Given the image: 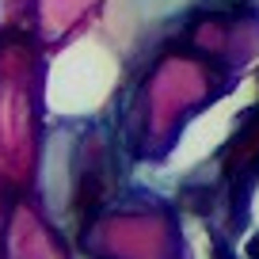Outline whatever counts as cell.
Listing matches in <instances>:
<instances>
[{
	"instance_id": "cell-1",
	"label": "cell",
	"mask_w": 259,
	"mask_h": 259,
	"mask_svg": "<svg viewBox=\"0 0 259 259\" xmlns=\"http://www.w3.org/2000/svg\"><path fill=\"white\" fill-rule=\"evenodd\" d=\"M233 65L198 50L179 23L156 38L145 54L126 61L118 103L111 111L122 153L134 168H160L176 156L183 134L236 92Z\"/></svg>"
},
{
	"instance_id": "cell-2",
	"label": "cell",
	"mask_w": 259,
	"mask_h": 259,
	"mask_svg": "<svg viewBox=\"0 0 259 259\" xmlns=\"http://www.w3.org/2000/svg\"><path fill=\"white\" fill-rule=\"evenodd\" d=\"M130 156L122 153L111 118L50 122L34 198L57 229L76 244L99 210L130 187Z\"/></svg>"
},
{
	"instance_id": "cell-3",
	"label": "cell",
	"mask_w": 259,
	"mask_h": 259,
	"mask_svg": "<svg viewBox=\"0 0 259 259\" xmlns=\"http://www.w3.org/2000/svg\"><path fill=\"white\" fill-rule=\"evenodd\" d=\"M46 61L50 50L31 27L0 34V183L31 194L46 149Z\"/></svg>"
},
{
	"instance_id": "cell-4",
	"label": "cell",
	"mask_w": 259,
	"mask_h": 259,
	"mask_svg": "<svg viewBox=\"0 0 259 259\" xmlns=\"http://www.w3.org/2000/svg\"><path fill=\"white\" fill-rule=\"evenodd\" d=\"M73 248L80 259H194L179 202L134 183L88 221Z\"/></svg>"
},
{
	"instance_id": "cell-5",
	"label": "cell",
	"mask_w": 259,
	"mask_h": 259,
	"mask_svg": "<svg viewBox=\"0 0 259 259\" xmlns=\"http://www.w3.org/2000/svg\"><path fill=\"white\" fill-rule=\"evenodd\" d=\"M126 61L107 42L99 27L76 34L73 42L50 50L46 61V107L50 122L69 118H111L118 103Z\"/></svg>"
},
{
	"instance_id": "cell-6",
	"label": "cell",
	"mask_w": 259,
	"mask_h": 259,
	"mask_svg": "<svg viewBox=\"0 0 259 259\" xmlns=\"http://www.w3.org/2000/svg\"><path fill=\"white\" fill-rule=\"evenodd\" d=\"M198 4L206 0H107L96 27L122 54V61H134Z\"/></svg>"
},
{
	"instance_id": "cell-7",
	"label": "cell",
	"mask_w": 259,
	"mask_h": 259,
	"mask_svg": "<svg viewBox=\"0 0 259 259\" xmlns=\"http://www.w3.org/2000/svg\"><path fill=\"white\" fill-rule=\"evenodd\" d=\"M0 259H73V240L50 221L34 191L12 198L0 229Z\"/></svg>"
},
{
	"instance_id": "cell-8",
	"label": "cell",
	"mask_w": 259,
	"mask_h": 259,
	"mask_svg": "<svg viewBox=\"0 0 259 259\" xmlns=\"http://www.w3.org/2000/svg\"><path fill=\"white\" fill-rule=\"evenodd\" d=\"M107 0H34L31 8V31L46 50H57L73 42L76 34L92 31L103 16Z\"/></svg>"
},
{
	"instance_id": "cell-9",
	"label": "cell",
	"mask_w": 259,
	"mask_h": 259,
	"mask_svg": "<svg viewBox=\"0 0 259 259\" xmlns=\"http://www.w3.org/2000/svg\"><path fill=\"white\" fill-rule=\"evenodd\" d=\"M31 8L34 0H0V34L31 27Z\"/></svg>"
},
{
	"instance_id": "cell-10",
	"label": "cell",
	"mask_w": 259,
	"mask_h": 259,
	"mask_svg": "<svg viewBox=\"0 0 259 259\" xmlns=\"http://www.w3.org/2000/svg\"><path fill=\"white\" fill-rule=\"evenodd\" d=\"M12 198H16V194L8 191V187L0 183V229H4V221H8V210H12Z\"/></svg>"
}]
</instances>
